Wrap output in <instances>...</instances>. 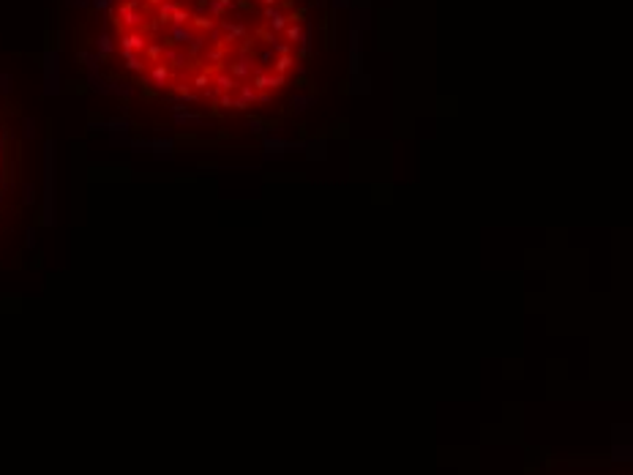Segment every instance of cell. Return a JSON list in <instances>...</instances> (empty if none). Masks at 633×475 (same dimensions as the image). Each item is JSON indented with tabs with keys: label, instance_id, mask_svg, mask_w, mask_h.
Wrapping results in <instances>:
<instances>
[{
	"label": "cell",
	"instance_id": "6da1fadb",
	"mask_svg": "<svg viewBox=\"0 0 633 475\" xmlns=\"http://www.w3.org/2000/svg\"><path fill=\"white\" fill-rule=\"evenodd\" d=\"M109 16L126 71L213 112L270 107L306 66L303 0H115Z\"/></svg>",
	"mask_w": 633,
	"mask_h": 475
}]
</instances>
